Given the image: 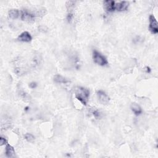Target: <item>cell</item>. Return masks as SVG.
<instances>
[{
    "mask_svg": "<svg viewBox=\"0 0 158 158\" xmlns=\"http://www.w3.org/2000/svg\"><path fill=\"white\" fill-rule=\"evenodd\" d=\"M18 40L22 42H26V43H29V42L31 41L32 40V37L28 32H22L20 35L18 37Z\"/></svg>",
    "mask_w": 158,
    "mask_h": 158,
    "instance_id": "8992f818",
    "label": "cell"
},
{
    "mask_svg": "<svg viewBox=\"0 0 158 158\" xmlns=\"http://www.w3.org/2000/svg\"><path fill=\"white\" fill-rule=\"evenodd\" d=\"M37 83L36 82H34L30 83V85H29V87L30 88H33H33H35L37 87Z\"/></svg>",
    "mask_w": 158,
    "mask_h": 158,
    "instance_id": "e0dca14e",
    "label": "cell"
},
{
    "mask_svg": "<svg viewBox=\"0 0 158 158\" xmlns=\"http://www.w3.org/2000/svg\"><path fill=\"white\" fill-rule=\"evenodd\" d=\"M35 15L30 13L27 9H23L21 11V19L22 21L28 22H32L35 21Z\"/></svg>",
    "mask_w": 158,
    "mask_h": 158,
    "instance_id": "3957f363",
    "label": "cell"
},
{
    "mask_svg": "<svg viewBox=\"0 0 158 158\" xmlns=\"http://www.w3.org/2000/svg\"><path fill=\"white\" fill-rule=\"evenodd\" d=\"M93 59L95 63L101 66L107 64V61L106 57L96 50H94L93 51Z\"/></svg>",
    "mask_w": 158,
    "mask_h": 158,
    "instance_id": "7a4b0ae2",
    "label": "cell"
},
{
    "mask_svg": "<svg viewBox=\"0 0 158 158\" xmlns=\"http://www.w3.org/2000/svg\"><path fill=\"white\" fill-rule=\"evenodd\" d=\"M54 81L55 82L57 83H67L69 82V80H68L67 79H65L64 77L61 75H56L54 77Z\"/></svg>",
    "mask_w": 158,
    "mask_h": 158,
    "instance_id": "8fae6325",
    "label": "cell"
},
{
    "mask_svg": "<svg viewBox=\"0 0 158 158\" xmlns=\"http://www.w3.org/2000/svg\"><path fill=\"white\" fill-rule=\"evenodd\" d=\"M131 109L133 112L134 114L136 115H139L141 114L142 113V109L141 108V107L138 105L137 103H132L131 105Z\"/></svg>",
    "mask_w": 158,
    "mask_h": 158,
    "instance_id": "30bf717a",
    "label": "cell"
},
{
    "mask_svg": "<svg viewBox=\"0 0 158 158\" xmlns=\"http://www.w3.org/2000/svg\"><path fill=\"white\" fill-rule=\"evenodd\" d=\"M76 98L83 105H87L90 97V91L86 88L82 87H76L74 89Z\"/></svg>",
    "mask_w": 158,
    "mask_h": 158,
    "instance_id": "6da1fadb",
    "label": "cell"
},
{
    "mask_svg": "<svg viewBox=\"0 0 158 158\" xmlns=\"http://www.w3.org/2000/svg\"><path fill=\"white\" fill-rule=\"evenodd\" d=\"M7 144V140H6V138H3V137H0V145L3 146Z\"/></svg>",
    "mask_w": 158,
    "mask_h": 158,
    "instance_id": "9a60e30c",
    "label": "cell"
},
{
    "mask_svg": "<svg viewBox=\"0 0 158 158\" xmlns=\"http://www.w3.org/2000/svg\"><path fill=\"white\" fill-rule=\"evenodd\" d=\"M104 6L109 12H113L115 10V3L114 1H111V0L104 1Z\"/></svg>",
    "mask_w": 158,
    "mask_h": 158,
    "instance_id": "52a82bcc",
    "label": "cell"
},
{
    "mask_svg": "<svg viewBox=\"0 0 158 158\" xmlns=\"http://www.w3.org/2000/svg\"><path fill=\"white\" fill-rule=\"evenodd\" d=\"M146 69H147V72H150V69H149V67H146Z\"/></svg>",
    "mask_w": 158,
    "mask_h": 158,
    "instance_id": "ac0fdd59",
    "label": "cell"
},
{
    "mask_svg": "<svg viewBox=\"0 0 158 158\" xmlns=\"http://www.w3.org/2000/svg\"><path fill=\"white\" fill-rule=\"evenodd\" d=\"M8 14H9V17L11 19H16L19 16V11L16 9H11L9 11Z\"/></svg>",
    "mask_w": 158,
    "mask_h": 158,
    "instance_id": "7c38bea8",
    "label": "cell"
},
{
    "mask_svg": "<svg viewBox=\"0 0 158 158\" xmlns=\"http://www.w3.org/2000/svg\"><path fill=\"white\" fill-rule=\"evenodd\" d=\"M24 138L27 141H29V142H30V143L33 142L35 139V137L31 133H26V134H25Z\"/></svg>",
    "mask_w": 158,
    "mask_h": 158,
    "instance_id": "4fadbf2b",
    "label": "cell"
},
{
    "mask_svg": "<svg viewBox=\"0 0 158 158\" xmlns=\"http://www.w3.org/2000/svg\"><path fill=\"white\" fill-rule=\"evenodd\" d=\"M129 3L127 1H121L119 3L115 4V10L118 11H126L128 9Z\"/></svg>",
    "mask_w": 158,
    "mask_h": 158,
    "instance_id": "ba28073f",
    "label": "cell"
},
{
    "mask_svg": "<svg viewBox=\"0 0 158 158\" xmlns=\"http://www.w3.org/2000/svg\"><path fill=\"white\" fill-rule=\"evenodd\" d=\"M96 95H97V97L99 102L103 104V105H107V104L109 103L110 101V98L109 96L107 95V94H106L105 92H104L101 90H99L96 92Z\"/></svg>",
    "mask_w": 158,
    "mask_h": 158,
    "instance_id": "5b68a950",
    "label": "cell"
},
{
    "mask_svg": "<svg viewBox=\"0 0 158 158\" xmlns=\"http://www.w3.org/2000/svg\"><path fill=\"white\" fill-rule=\"evenodd\" d=\"M39 30L42 32H47L48 29L45 25H41L40 27H39Z\"/></svg>",
    "mask_w": 158,
    "mask_h": 158,
    "instance_id": "2e32d148",
    "label": "cell"
},
{
    "mask_svg": "<svg viewBox=\"0 0 158 158\" xmlns=\"http://www.w3.org/2000/svg\"><path fill=\"white\" fill-rule=\"evenodd\" d=\"M5 153L7 157H12L15 155V150L12 146L9 144H6Z\"/></svg>",
    "mask_w": 158,
    "mask_h": 158,
    "instance_id": "9c48e42d",
    "label": "cell"
},
{
    "mask_svg": "<svg viewBox=\"0 0 158 158\" xmlns=\"http://www.w3.org/2000/svg\"><path fill=\"white\" fill-rule=\"evenodd\" d=\"M149 29L152 33L157 34L158 33V26H157V22L155 17L153 15H151L149 17Z\"/></svg>",
    "mask_w": 158,
    "mask_h": 158,
    "instance_id": "277c9868",
    "label": "cell"
},
{
    "mask_svg": "<svg viewBox=\"0 0 158 158\" xmlns=\"http://www.w3.org/2000/svg\"><path fill=\"white\" fill-rule=\"evenodd\" d=\"M91 114L94 115L95 118H99L100 117V113L98 110H92Z\"/></svg>",
    "mask_w": 158,
    "mask_h": 158,
    "instance_id": "5bb4252c",
    "label": "cell"
}]
</instances>
